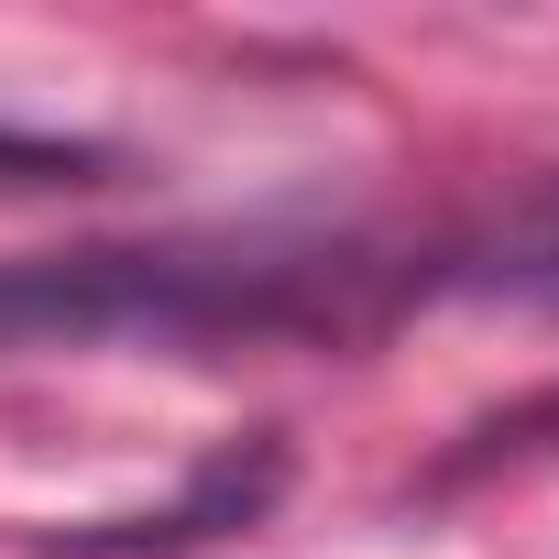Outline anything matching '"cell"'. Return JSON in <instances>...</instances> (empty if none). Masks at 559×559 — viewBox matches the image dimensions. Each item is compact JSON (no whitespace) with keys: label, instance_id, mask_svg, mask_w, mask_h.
Listing matches in <instances>:
<instances>
[{"label":"cell","instance_id":"obj_1","mask_svg":"<svg viewBox=\"0 0 559 559\" xmlns=\"http://www.w3.org/2000/svg\"><path fill=\"white\" fill-rule=\"evenodd\" d=\"M373 263H198V252H56L0 263V341H252V330H341V286Z\"/></svg>","mask_w":559,"mask_h":559},{"label":"cell","instance_id":"obj_2","mask_svg":"<svg viewBox=\"0 0 559 559\" xmlns=\"http://www.w3.org/2000/svg\"><path fill=\"white\" fill-rule=\"evenodd\" d=\"M274 439H252V461L230 450V461H209L165 515H110V526H78V537H56V559H154V548H198V537H219V526H241V515H263V493H274Z\"/></svg>","mask_w":559,"mask_h":559},{"label":"cell","instance_id":"obj_3","mask_svg":"<svg viewBox=\"0 0 559 559\" xmlns=\"http://www.w3.org/2000/svg\"><path fill=\"white\" fill-rule=\"evenodd\" d=\"M0 165H12V176H78L67 143H23V132H0Z\"/></svg>","mask_w":559,"mask_h":559}]
</instances>
